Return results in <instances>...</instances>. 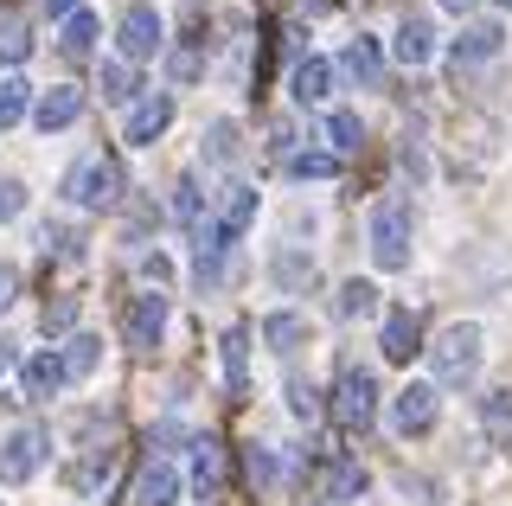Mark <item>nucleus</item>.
I'll list each match as a JSON object with an SVG mask.
<instances>
[{"label": "nucleus", "mask_w": 512, "mask_h": 506, "mask_svg": "<svg viewBox=\"0 0 512 506\" xmlns=\"http://www.w3.org/2000/svg\"><path fill=\"white\" fill-rule=\"evenodd\" d=\"M416 340H423V321H416V314L410 308H391V314H384V359H410V353H423V346H416Z\"/></svg>", "instance_id": "ddd939ff"}, {"label": "nucleus", "mask_w": 512, "mask_h": 506, "mask_svg": "<svg viewBox=\"0 0 512 506\" xmlns=\"http://www.w3.org/2000/svg\"><path fill=\"white\" fill-rule=\"evenodd\" d=\"M340 154H288V180H333Z\"/></svg>", "instance_id": "c756f323"}, {"label": "nucleus", "mask_w": 512, "mask_h": 506, "mask_svg": "<svg viewBox=\"0 0 512 506\" xmlns=\"http://www.w3.org/2000/svg\"><path fill=\"white\" fill-rule=\"evenodd\" d=\"M442 7H448V13H474L480 0H442Z\"/></svg>", "instance_id": "79ce46f5"}, {"label": "nucleus", "mask_w": 512, "mask_h": 506, "mask_svg": "<svg viewBox=\"0 0 512 506\" xmlns=\"http://www.w3.org/2000/svg\"><path fill=\"white\" fill-rule=\"evenodd\" d=\"M269 276H276L282 289H308V282H314V257H301L295 244H282L276 263H269Z\"/></svg>", "instance_id": "4be33fe9"}, {"label": "nucleus", "mask_w": 512, "mask_h": 506, "mask_svg": "<svg viewBox=\"0 0 512 506\" xmlns=\"http://www.w3.org/2000/svg\"><path fill=\"white\" fill-rule=\"evenodd\" d=\"M173 205H180L186 225H199V186H192V180H180V199H173Z\"/></svg>", "instance_id": "4c0bfd02"}, {"label": "nucleus", "mask_w": 512, "mask_h": 506, "mask_svg": "<svg viewBox=\"0 0 512 506\" xmlns=\"http://www.w3.org/2000/svg\"><path fill=\"white\" fill-rule=\"evenodd\" d=\"M333 417L340 430H365L378 417V378L365 366H340V385H333Z\"/></svg>", "instance_id": "20e7f679"}, {"label": "nucleus", "mask_w": 512, "mask_h": 506, "mask_svg": "<svg viewBox=\"0 0 512 506\" xmlns=\"http://www.w3.org/2000/svg\"><path fill=\"white\" fill-rule=\"evenodd\" d=\"M71 327H77V295H64L45 308V334H71Z\"/></svg>", "instance_id": "72a5a7b5"}, {"label": "nucleus", "mask_w": 512, "mask_h": 506, "mask_svg": "<svg viewBox=\"0 0 512 506\" xmlns=\"http://www.w3.org/2000/svg\"><path fill=\"white\" fill-rule=\"evenodd\" d=\"M45 7H52V13H64V20H71V13H77V0H45Z\"/></svg>", "instance_id": "a19ab883"}, {"label": "nucleus", "mask_w": 512, "mask_h": 506, "mask_svg": "<svg viewBox=\"0 0 512 506\" xmlns=\"http://www.w3.org/2000/svg\"><path fill=\"white\" fill-rule=\"evenodd\" d=\"M96 90H103V103H128V97H135V65H128V58H103Z\"/></svg>", "instance_id": "5701e85b"}, {"label": "nucleus", "mask_w": 512, "mask_h": 506, "mask_svg": "<svg viewBox=\"0 0 512 506\" xmlns=\"http://www.w3.org/2000/svg\"><path fill=\"white\" fill-rule=\"evenodd\" d=\"M263 340L276 346V353H295V346L308 340V321H301V314H269V321H263Z\"/></svg>", "instance_id": "393cba45"}, {"label": "nucleus", "mask_w": 512, "mask_h": 506, "mask_svg": "<svg viewBox=\"0 0 512 506\" xmlns=\"http://www.w3.org/2000/svg\"><path fill=\"white\" fill-rule=\"evenodd\" d=\"M71 244H77L71 225H45V231H39V250H45V257H52V250H71Z\"/></svg>", "instance_id": "e433bc0d"}, {"label": "nucleus", "mask_w": 512, "mask_h": 506, "mask_svg": "<svg viewBox=\"0 0 512 506\" xmlns=\"http://www.w3.org/2000/svg\"><path fill=\"white\" fill-rule=\"evenodd\" d=\"M391 52H397V65H429V52H436L429 20H416V13H410V20L397 26V45H391Z\"/></svg>", "instance_id": "dca6fc26"}, {"label": "nucleus", "mask_w": 512, "mask_h": 506, "mask_svg": "<svg viewBox=\"0 0 512 506\" xmlns=\"http://www.w3.org/2000/svg\"><path fill=\"white\" fill-rule=\"evenodd\" d=\"M26 109H32V84L26 77H0V135H7Z\"/></svg>", "instance_id": "b1692460"}, {"label": "nucleus", "mask_w": 512, "mask_h": 506, "mask_svg": "<svg viewBox=\"0 0 512 506\" xmlns=\"http://www.w3.org/2000/svg\"><path fill=\"white\" fill-rule=\"evenodd\" d=\"M26 398H52V391H64L71 378H64V359L58 353H39V359H26Z\"/></svg>", "instance_id": "f3484780"}, {"label": "nucleus", "mask_w": 512, "mask_h": 506, "mask_svg": "<svg viewBox=\"0 0 512 506\" xmlns=\"http://www.w3.org/2000/svg\"><path fill=\"white\" fill-rule=\"evenodd\" d=\"M372 308H378V289H372V282H359V276L340 282V295H333V314H340V321H365Z\"/></svg>", "instance_id": "412c9836"}, {"label": "nucleus", "mask_w": 512, "mask_h": 506, "mask_svg": "<svg viewBox=\"0 0 512 506\" xmlns=\"http://www.w3.org/2000/svg\"><path fill=\"white\" fill-rule=\"evenodd\" d=\"M436 417H442V398H436V385H423V378H410V385L391 398V430H397V436L436 430Z\"/></svg>", "instance_id": "0eeeda50"}, {"label": "nucleus", "mask_w": 512, "mask_h": 506, "mask_svg": "<svg viewBox=\"0 0 512 506\" xmlns=\"http://www.w3.org/2000/svg\"><path fill=\"white\" fill-rule=\"evenodd\" d=\"M128 506H180V468L173 462H141L135 487H128Z\"/></svg>", "instance_id": "9b49d317"}, {"label": "nucleus", "mask_w": 512, "mask_h": 506, "mask_svg": "<svg viewBox=\"0 0 512 506\" xmlns=\"http://www.w3.org/2000/svg\"><path fill=\"white\" fill-rule=\"evenodd\" d=\"M13 295H20V270H13V263H0V314L13 308Z\"/></svg>", "instance_id": "58836bf2"}, {"label": "nucleus", "mask_w": 512, "mask_h": 506, "mask_svg": "<svg viewBox=\"0 0 512 506\" xmlns=\"http://www.w3.org/2000/svg\"><path fill=\"white\" fill-rule=\"evenodd\" d=\"M244 346H250L244 327H231V334H224V385H231V391H244Z\"/></svg>", "instance_id": "2f4dec72"}, {"label": "nucleus", "mask_w": 512, "mask_h": 506, "mask_svg": "<svg viewBox=\"0 0 512 506\" xmlns=\"http://www.w3.org/2000/svg\"><path fill=\"white\" fill-rule=\"evenodd\" d=\"M116 39H122V58H128V65H141V58H154L160 45H167V26H160V13L148 7V0H141V7H128V13H122Z\"/></svg>", "instance_id": "6e6552de"}, {"label": "nucleus", "mask_w": 512, "mask_h": 506, "mask_svg": "<svg viewBox=\"0 0 512 506\" xmlns=\"http://www.w3.org/2000/svg\"><path fill=\"white\" fill-rule=\"evenodd\" d=\"M167 122H173V97H167V90H148V97L128 109L122 141H135V148H154V141L167 135Z\"/></svg>", "instance_id": "1a4fd4ad"}, {"label": "nucleus", "mask_w": 512, "mask_h": 506, "mask_svg": "<svg viewBox=\"0 0 512 506\" xmlns=\"http://www.w3.org/2000/svg\"><path fill=\"white\" fill-rule=\"evenodd\" d=\"M13 366H20V353H13V340H0V378H7Z\"/></svg>", "instance_id": "ea45409f"}, {"label": "nucleus", "mask_w": 512, "mask_h": 506, "mask_svg": "<svg viewBox=\"0 0 512 506\" xmlns=\"http://www.w3.org/2000/svg\"><path fill=\"white\" fill-rule=\"evenodd\" d=\"M212 167H237L244 161V141H237V122H212V148H205Z\"/></svg>", "instance_id": "bb28decb"}, {"label": "nucleus", "mask_w": 512, "mask_h": 506, "mask_svg": "<svg viewBox=\"0 0 512 506\" xmlns=\"http://www.w3.org/2000/svg\"><path fill=\"white\" fill-rule=\"evenodd\" d=\"M77 116H84V90H77V84H52V90H39V103H32V129H39V135L71 129Z\"/></svg>", "instance_id": "9d476101"}, {"label": "nucleus", "mask_w": 512, "mask_h": 506, "mask_svg": "<svg viewBox=\"0 0 512 506\" xmlns=\"http://www.w3.org/2000/svg\"><path fill=\"white\" fill-rule=\"evenodd\" d=\"M192 487H199L205 500L218 494V442H205V436L192 442Z\"/></svg>", "instance_id": "a878e982"}, {"label": "nucleus", "mask_w": 512, "mask_h": 506, "mask_svg": "<svg viewBox=\"0 0 512 506\" xmlns=\"http://www.w3.org/2000/svg\"><path fill=\"white\" fill-rule=\"evenodd\" d=\"M500 45H506V33H500L493 20L468 26V33L455 39V71H461V65H487V58H500Z\"/></svg>", "instance_id": "4468645a"}, {"label": "nucleus", "mask_w": 512, "mask_h": 506, "mask_svg": "<svg viewBox=\"0 0 512 506\" xmlns=\"http://www.w3.org/2000/svg\"><path fill=\"white\" fill-rule=\"evenodd\" d=\"M500 7H512V0H500Z\"/></svg>", "instance_id": "37998d69"}, {"label": "nucleus", "mask_w": 512, "mask_h": 506, "mask_svg": "<svg viewBox=\"0 0 512 506\" xmlns=\"http://www.w3.org/2000/svg\"><path fill=\"white\" fill-rule=\"evenodd\" d=\"M45 455H52V436H45L39 423H26V430H13L7 442H0V481H7V487L32 481V474L45 468Z\"/></svg>", "instance_id": "39448f33"}, {"label": "nucleus", "mask_w": 512, "mask_h": 506, "mask_svg": "<svg viewBox=\"0 0 512 506\" xmlns=\"http://www.w3.org/2000/svg\"><path fill=\"white\" fill-rule=\"evenodd\" d=\"M365 237H372V263L378 270H410V237H416V212L404 193L378 199L372 218H365Z\"/></svg>", "instance_id": "f03ea898"}, {"label": "nucleus", "mask_w": 512, "mask_h": 506, "mask_svg": "<svg viewBox=\"0 0 512 506\" xmlns=\"http://www.w3.org/2000/svg\"><path fill=\"white\" fill-rule=\"evenodd\" d=\"M333 97V65L327 58H301L295 65V103H327Z\"/></svg>", "instance_id": "a211bd4d"}, {"label": "nucleus", "mask_w": 512, "mask_h": 506, "mask_svg": "<svg viewBox=\"0 0 512 506\" xmlns=\"http://www.w3.org/2000/svg\"><path fill=\"white\" fill-rule=\"evenodd\" d=\"M480 346H487V334H480L474 321L442 327L436 346H423V353H429V372H436V385H448V391L474 385V378H480Z\"/></svg>", "instance_id": "7ed1b4c3"}, {"label": "nucleus", "mask_w": 512, "mask_h": 506, "mask_svg": "<svg viewBox=\"0 0 512 506\" xmlns=\"http://www.w3.org/2000/svg\"><path fill=\"white\" fill-rule=\"evenodd\" d=\"M58 359H64V378H90L96 359H103V340H96V334H71Z\"/></svg>", "instance_id": "aec40b11"}, {"label": "nucleus", "mask_w": 512, "mask_h": 506, "mask_svg": "<svg viewBox=\"0 0 512 506\" xmlns=\"http://www.w3.org/2000/svg\"><path fill=\"white\" fill-rule=\"evenodd\" d=\"M340 71H346V77H352L359 90H378V77H384L378 39H352V45H346V58H340Z\"/></svg>", "instance_id": "2eb2a0df"}, {"label": "nucleus", "mask_w": 512, "mask_h": 506, "mask_svg": "<svg viewBox=\"0 0 512 506\" xmlns=\"http://www.w3.org/2000/svg\"><path fill=\"white\" fill-rule=\"evenodd\" d=\"M244 474H250V487H269V481H276V455L250 442V449H244Z\"/></svg>", "instance_id": "473e14b6"}, {"label": "nucleus", "mask_w": 512, "mask_h": 506, "mask_svg": "<svg viewBox=\"0 0 512 506\" xmlns=\"http://www.w3.org/2000/svg\"><path fill=\"white\" fill-rule=\"evenodd\" d=\"M26 52H32L26 20H0V65H26Z\"/></svg>", "instance_id": "7c9ffc66"}, {"label": "nucleus", "mask_w": 512, "mask_h": 506, "mask_svg": "<svg viewBox=\"0 0 512 506\" xmlns=\"http://www.w3.org/2000/svg\"><path fill=\"white\" fill-rule=\"evenodd\" d=\"M58 45H64V52H71V58H84L90 45H96V13H84V7H77L71 20H64V33H58Z\"/></svg>", "instance_id": "cd10ccee"}, {"label": "nucleus", "mask_w": 512, "mask_h": 506, "mask_svg": "<svg viewBox=\"0 0 512 506\" xmlns=\"http://www.w3.org/2000/svg\"><path fill=\"white\" fill-rule=\"evenodd\" d=\"M327 141H333V154H359V141H365L359 116H352V109H333V116H327Z\"/></svg>", "instance_id": "c85d7f7f"}, {"label": "nucleus", "mask_w": 512, "mask_h": 506, "mask_svg": "<svg viewBox=\"0 0 512 506\" xmlns=\"http://www.w3.org/2000/svg\"><path fill=\"white\" fill-rule=\"evenodd\" d=\"M314 398L320 391L308 385V378H288V410H295V417H314Z\"/></svg>", "instance_id": "f704fd0d"}, {"label": "nucleus", "mask_w": 512, "mask_h": 506, "mask_svg": "<svg viewBox=\"0 0 512 506\" xmlns=\"http://www.w3.org/2000/svg\"><path fill=\"white\" fill-rule=\"evenodd\" d=\"M365 487H372V474H365L352 455H333L327 474H320V500L327 506H346V500H365Z\"/></svg>", "instance_id": "f8f14e48"}, {"label": "nucleus", "mask_w": 512, "mask_h": 506, "mask_svg": "<svg viewBox=\"0 0 512 506\" xmlns=\"http://www.w3.org/2000/svg\"><path fill=\"white\" fill-rule=\"evenodd\" d=\"M26 212V186L20 180H0V225H7V218H20Z\"/></svg>", "instance_id": "c9c22d12"}, {"label": "nucleus", "mask_w": 512, "mask_h": 506, "mask_svg": "<svg viewBox=\"0 0 512 506\" xmlns=\"http://www.w3.org/2000/svg\"><path fill=\"white\" fill-rule=\"evenodd\" d=\"M160 334H167V289L128 295V308H122V340L135 346V353H148V346H160Z\"/></svg>", "instance_id": "423d86ee"}, {"label": "nucleus", "mask_w": 512, "mask_h": 506, "mask_svg": "<svg viewBox=\"0 0 512 506\" xmlns=\"http://www.w3.org/2000/svg\"><path fill=\"white\" fill-rule=\"evenodd\" d=\"M122 193H128V173H122L116 154H103V148H90L84 161L64 173V199H71L77 212H109V205H122Z\"/></svg>", "instance_id": "f257e3e1"}, {"label": "nucleus", "mask_w": 512, "mask_h": 506, "mask_svg": "<svg viewBox=\"0 0 512 506\" xmlns=\"http://www.w3.org/2000/svg\"><path fill=\"white\" fill-rule=\"evenodd\" d=\"M480 423H487V442H493V449H512V391L480 398Z\"/></svg>", "instance_id": "6ab92c4d"}]
</instances>
